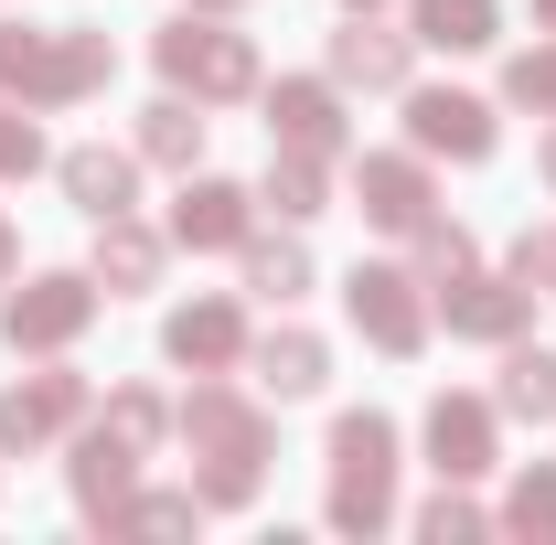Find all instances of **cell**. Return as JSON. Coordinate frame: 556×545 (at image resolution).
<instances>
[{
    "label": "cell",
    "instance_id": "ffe728a7",
    "mask_svg": "<svg viewBox=\"0 0 556 545\" xmlns=\"http://www.w3.org/2000/svg\"><path fill=\"white\" fill-rule=\"evenodd\" d=\"M139 161H161V172H193V161H204V97L161 86V97L139 107Z\"/></svg>",
    "mask_w": 556,
    "mask_h": 545
},
{
    "label": "cell",
    "instance_id": "836d02e7",
    "mask_svg": "<svg viewBox=\"0 0 556 545\" xmlns=\"http://www.w3.org/2000/svg\"><path fill=\"white\" fill-rule=\"evenodd\" d=\"M11 268H22V246H11V214H0V278H11Z\"/></svg>",
    "mask_w": 556,
    "mask_h": 545
},
{
    "label": "cell",
    "instance_id": "4316f807",
    "mask_svg": "<svg viewBox=\"0 0 556 545\" xmlns=\"http://www.w3.org/2000/svg\"><path fill=\"white\" fill-rule=\"evenodd\" d=\"M417 535H428V545H482V535H492V514L460 492V481H439V503H417Z\"/></svg>",
    "mask_w": 556,
    "mask_h": 545
},
{
    "label": "cell",
    "instance_id": "484cf974",
    "mask_svg": "<svg viewBox=\"0 0 556 545\" xmlns=\"http://www.w3.org/2000/svg\"><path fill=\"white\" fill-rule=\"evenodd\" d=\"M193 524H204V492L182 481V492H129L108 535H193Z\"/></svg>",
    "mask_w": 556,
    "mask_h": 545
},
{
    "label": "cell",
    "instance_id": "52a82bcc",
    "mask_svg": "<svg viewBox=\"0 0 556 545\" xmlns=\"http://www.w3.org/2000/svg\"><path fill=\"white\" fill-rule=\"evenodd\" d=\"M428 310H450V332H460V342H492V353H503V342L535 321V289H525L514 268H503V278H492V268H460V278L428 289Z\"/></svg>",
    "mask_w": 556,
    "mask_h": 545
},
{
    "label": "cell",
    "instance_id": "603a6c76",
    "mask_svg": "<svg viewBox=\"0 0 556 545\" xmlns=\"http://www.w3.org/2000/svg\"><path fill=\"white\" fill-rule=\"evenodd\" d=\"M492 407L525 417V428H546V417H556V353H535V342L514 332V342H503V385H492Z\"/></svg>",
    "mask_w": 556,
    "mask_h": 545
},
{
    "label": "cell",
    "instance_id": "44dd1931",
    "mask_svg": "<svg viewBox=\"0 0 556 545\" xmlns=\"http://www.w3.org/2000/svg\"><path fill=\"white\" fill-rule=\"evenodd\" d=\"M257 204H268L278 225H311V214L332 204V161H321V150H278V139H268V182H257Z\"/></svg>",
    "mask_w": 556,
    "mask_h": 545
},
{
    "label": "cell",
    "instance_id": "8992f818",
    "mask_svg": "<svg viewBox=\"0 0 556 545\" xmlns=\"http://www.w3.org/2000/svg\"><path fill=\"white\" fill-rule=\"evenodd\" d=\"M86 321H97V278L86 268H43V278H22L0 300V342L11 353H65Z\"/></svg>",
    "mask_w": 556,
    "mask_h": 545
},
{
    "label": "cell",
    "instance_id": "f1b7e54d",
    "mask_svg": "<svg viewBox=\"0 0 556 545\" xmlns=\"http://www.w3.org/2000/svg\"><path fill=\"white\" fill-rule=\"evenodd\" d=\"M54 150H43V129H33V107L22 97H0V182H33Z\"/></svg>",
    "mask_w": 556,
    "mask_h": 545
},
{
    "label": "cell",
    "instance_id": "9c48e42d",
    "mask_svg": "<svg viewBox=\"0 0 556 545\" xmlns=\"http://www.w3.org/2000/svg\"><path fill=\"white\" fill-rule=\"evenodd\" d=\"M75 417H86V375H22V385H0V460H33V449H54Z\"/></svg>",
    "mask_w": 556,
    "mask_h": 545
},
{
    "label": "cell",
    "instance_id": "e575fe53",
    "mask_svg": "<svg viewBox=\"0 0 556 545\" xmlns=\"http://www.w3.org/2000/svg\"><path fill=\"white\" fill-rule=\"evenodd\" d=\"M535 33H556V0H535Z\"/></svg>",
    "mask_w": 556,
    "mask_h": 545
},
{
    "label": "cell",
    "instance_id": "f546056e",
    "mask_svg": "<svg viewBox=\"0 0 556 545\" xmlns=\"http://www.w3.org/2000/svg\"><path fill=\"white\" fill-rule=\"evenodd\" d=\"M108 428H118L129 449H161V439H172V407H161L150 385H118V396H108Z\"/></svg>",
    "mask_w": 556,
    "mask_h": 545
},
{
    "label": "cell",
    "instance_id": "1f68e13d",
    "mask_svg": "<svg viewBox=\"0 0 556 545\" xmlns=\"http://www.w3.org/2000/svg\"><path fill=\"white\" fill-rule=\"evenodd\" d=\"M514 278L556 300V225H525V236H514Z\"/></svg>",
    "mask_w": 556,
    "mask_h": 545
},
{
    "label": "cell",
    "instance_id": "d4e9b609",
    "mask_svg": "<svg viewBox=\"0 0 556 545\" xmlns=\"http://www.w3.org/2000/svg\"><path fill=\"white\" fill-rule=\"evenodd\" d=\"M492 524H503V535H535V545H556V460H525Z\"/></svg>",
    "mask_w": 556,
    "mask_h": 545
},
{
    "label": "cell",
    "instance_id": "4dcf8cb0",
    "mask_svg": "<svg viewBox=\"0 0 556 545\" xmlns=\"http://www.w3.org/2000/svg\"><path fill=\"white\" fill-rule=\"evenodd\" d=\"M460 268H482V257H471V236H460L450 214H428V225H417V278L439 289V278H460Z\"/></svg>",
    "mask_w": 556,
    "mask_h": 545
},
{
    "label": "cell",
    "instance_id": "d590c367",
    "mask_svg": "<svg viewBox=\"0 0 556 545\" xmlns=\"http://www.w3.org/2000/svg\"><path fill=\"white\" fill-rule=\"evenodd\" d=\"M193 11H247V0H193Z\"/></svg>",
    "mask_w": 556,
    "mask_h": 545
},
{
    "label": "cell",
    "instance_id": "cb8c5ba5",
    "mask_svg": "<svg viewBox=\"0 0 556 545\" xmlns=\"http://www.w3.org/2000/svg\"><path fill=\"white\" fill-rule=\"evenodd\" d=\"M236 257H247V289H257V300H278V310L311 300V246H300V236H247Z\"/></svg>",
    "mask_w": 556,
    "mask_h": 545
},
{
    "label": "cell",
    "instance_id": "83f0119b",
    "mask_svg": "<svg viewBox=\"0 0 556 545\" xmlns=\"http://www.w3.org/2000/svg\"><path fill=\"white\" fill-rule=\"evenodd\" d=\"M503 97L535 107V118H556V33H546V43H525V54L503 65Z\"/></svg>",
    "mask_w": 556,
    "mask_h": 545
},
{
    "label": "cell",
    "instance_id": "ba28073f",
    "mask_svg": "<svg viewBox=\"0 0 556 545\" xmlns=\"http://www.w3.org/2000/svg\"><path fill=\"white\" fill-rule=\"evenodd\" d=\"M353 214L386 225V236H417L439 214V182H428V150H364L353 161Z\"/></svg>",
    "mask_w": 556,
    "mask_h": 545
},
{
    "label": "cell",
    "instance_id": "8d00e7d4",
    "mask_svg": "<svg viewBox=\"0 0 556 545\" xmlns=\"http://www.w3.org/2000/svg\"><path fill=\"white\" fill-rule=\"evenodd\" d=\"M343 11H386V0H343Z\"/></svg>",
    "mask_w": 556,
    "mask_h": 545
},
{
    "label": "cell",
    "instance_id": "4fadbf2b",
    "mask_svg": "<svg viewBox=\"0 0 556 545\" xmlns=\"http://www.w3.org/2000/svg\"><path fill=\"white\" fill-rule=\"evenodd\" d=\"M257 97H268V139L278 150H321V161H332V150L353 139L332 75H278V86H257Z\"/></svg>",
    "mask_w": 556,
    "mask_h": 545
},
{
    "label": "cell",
    "instance_id": "5bb4252c",
    "mask_svg": "<svg viewBox=\"0 0 556 545\" xmlns=\"http://www.w3.org/2000/svg\"><path fill=\"white\" fill-rule=\"evenodd\" d=\"M257 236V193L247 182H214V172H182V193H172V246H247Z\"/></svg>",
    "mask_w": 556,
    "mask_h": 545
},
{
    "label": "cell",
    "instance_id": "7402d4cb",
    "mask_svg": "<svg viewBox=\"0 0 556 545\" xmlns=\"http://www.w3.org/2000/svg\"><path fill=\"white\" fill-rule=\"evenodd\" d=\"M407 33L439 43V54H492V43H503V11H492V0H417Z\"/></svg>",
    "mask_w": 556,
    "mask_h": 545
},
{
    "label": "cell",
    "instance_id": "6da1fadb",
    "mask_svg": "<svg viewBox=\"0 0 556 545\" xmlns=\"http://www.w3.org/2000/svg\"><path fill=\"white\" fill-rule=\"evenodd\" d=\"M172 439L193 449V492H204V514H236V503H257L268 492V417L247 407L225 375H204L182 407H172Z\"/></svg>",
    "mask_w": 556,
    "mask_h": 545
},
{
    "label": "cell",
    "instance_id": "9a60e30c",
    "mask_svg": "<svg viewBox=\"0 0 556 545\" xmlns=\"http://www.w3.org/2000/svg\"><path fill=\"white\" fill-rule=\"evenodd\" d=\"M139 460H150V449H129V439L97 417V428L75 439V471H65L75 481V514H86V524H118V503L139 492Z\"/></svg>",
    "mask_w": 556,
    "mask_h": 545
},
{
    "label": "cell",
    "instance_id": "2e32d148",
    "mask_svg": "<svg viewBox=\"0 0 556 545\" xmlns=\"http://www.w3.org/2000/svg\"><path fill=\"white\" fill-rule=\"evenodd\" d=\"M161 257H172V236H150L139 214H97V257H86V278H97L108 300H139V289H161Z\"/></svg>",
    "mask_w": 556,
    "mask_h": 545
},
{
    "label": "cell",
    "instance_id": "7c38bea8",
    "mask_svg": "<svg viewBox=\"0 0 556 545\" xmlns=\"http://www.w3.org/2000/svg\"><path fill=\"white\" fill-rule=\"evenodd\" d=\"M407 139L428 161H492L503 118H492L482 97H460V86H407Z\"/></svg>",
    "mask_w": 556,
    "mask_h": 545
},
{
    "label": "cell",
    "instance_id": "7a4b0ae2",
    "mask_svg": "<svg viewBox=\"0 0 556 545\" xmlns=\"http://www.w3.org/2000/svg\"><path fill=\"white\" fill-rule=\"evenodd\" d=\"M118 75V43L97 33V22H0V97H22V107H75V97H97Z\"/></svg>",
    "mask_w": 556,
    "mask_h": 545
},
{
    "label": "cell",
    "instance_id": "3957f363",
    "mask_svg": "<svg viewBox=\"0 0 556 545\" xmlns=\"http://www.w3.org/2000/svg\"><path fill=\"white\" fill-rule=\"evenodd\" d=\"M396 524V417L343 407L332 417V535H386Z\"/></svg>",
    "mask_w": 556,
    "mask_h": 545
},
{
    "label": "cell",
    "instance_id": "8fae6325",
    "mask_svg": "<svg viewBox=\"0 0 556 545\" xmlns=\"http://www.w3.org/2000/svg\"><path fill=\"white\" fill-rule=\"evenodd\" d=\"M407 75H417V33L375 22V11H343V33H332V86H364V97H407Z\"/></svg>",
    "mask_w": 556,
    "mask_h": 545
},
{
    "label": "cell",
    "instance_id": "30bf717a",
    "mask_svg": "<svg viewBox=\"0 0 556 545\" xmlns=\"http://www.w3.org/2000/svg\"><path fill=\"white\" fill-rule=\"evenodd\" d=\"M428 460H439V481H482L492 460H503V407L492 396H428Z\"/></svg>",
    "mask_w": 556,
    "mask_h": 545
},
{
    "label": "cell",
    "instance_id": "ac0fdd59",
    "mask_svg": "<svg viewBox=\"0 0 556 545\" xmlns=\"http://www.w3.org/2000/svg\"><path fill=\"white\" fill-rule=\"evenodd\" d=\"M54 182H65V204L97 225V214H139V150H108V139H86L54 161Z\"/></svg>",
    "mask_w": 556,
    "mask_h": 545
},
{
    "label": "cell",
    "instance_id": "e0dca14e",
    "mask_svg": "<svg viewBox=\"0 0 556 545\" xmlns=\"http://www.w3.org/2000/svg\"><path fill=\"white\" fill-rule=\"evenodd\" d=\"M161 353L193 364V375H225V364H247V310H236V300H182V310L161 321Z\"/></svg>",
    "mask_w": 556,
    "mask_h": 545
},
{
    "label": "cell",
    "instance_id": "d6a6232c",
    "mask_svg": "<svg viewBox=\"0 0 556 545\" xmlns=\"http://www.w3.org/2000/svg\"><path fill=\"white\" fill-rule=\"evenodd\" d=\"M535 172H546V193H556V118H546V150H535Z\"/></svg>",
    "mask_w": 556,
    "mask_h": 545
},
{
    "label": "cell",
    "instance_id": "d6986e66",
    "mask_svg": "<svg viewBox=\"0 0 556 545\" xmlns=\"http://www.w3.org/2000/svg\"><path fill=\"white\" fill-rule=\"evenodd\" d=\"M257 385H268L278 407H289V396H321V385H332V342L300 332V321H278V332L257 342Z\"/></svg>",
    "mask_w": 556,
    "mask_h": 545
},
{
    "label": "cell",
    "instance_id": "277c9868",
    "mask_svg": "<svg viewBox=\"0 0 556 545\" xmlns=\"http://www.w3.org/2000/svg\"><path fill=\"white\" fill-rule=\"evenodd\" d=\"M150 65H161V86H182V97H204V107H236V97L268 86V75H257V43L225 33L214 11H193V0H182V22L150 33Z\"/></svg>",
    "mask_w": 556,
    "mask_h": 545
},
{
    "label": "cell",
    "instance_id": "5b68a950",
    "mask_svg": "<svg viewBox=\"0 0 556 545\" xmlns=\"http://www.w3.org/2000/svg\"><path fill=\"white\" fill-rule=\"evenodd\" d=\"M343 310H353V332L375 342V353H428V278L417 268H386V257H364V268L343 278Z\"/></svg>",
    "mask_w": 556,
    "mask_h": 545
}]
</instances>
